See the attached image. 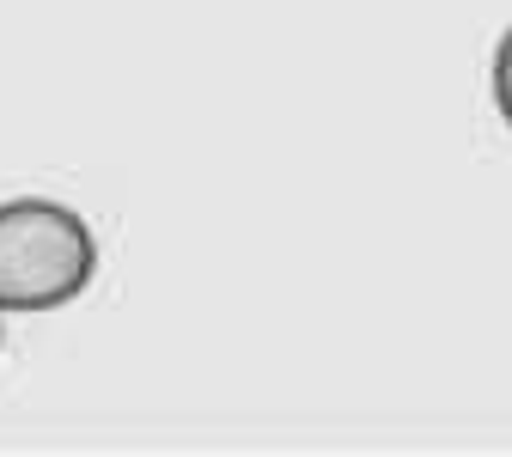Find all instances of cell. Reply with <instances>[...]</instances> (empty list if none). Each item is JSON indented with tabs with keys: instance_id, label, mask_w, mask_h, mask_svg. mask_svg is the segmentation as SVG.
<instances>
[{
	"instance_id": "2",
	"label": "cell",
	"mask_w": 512,
	"mask_h": 457,
	"mask_svg": "<svg viewBox=\"0 0 512 457\" xmlns=\"http://www.w3.org/2000/svg\"><path fill=\"white\" fill-rule=\"evenodd\" d=\"M494 104H500V116H506V128H512V31H506L500 49H494Z\"/></svg>"
},
{
	"instance_id": "1",
	"label": "cell",
	"mask_w": 512,
	"mask_h": 457,
	"mask_svg": "<svg viewBox=\"0 0 512 457\" xmlns=\"http://www.w3.org/2000/svg\"><path fill=\"white\" fill-rule=\"evenodd\" d=\"M98 238L49 195L0 202V311H55L92 287Z\"/></svg>"
}]
</instances>
